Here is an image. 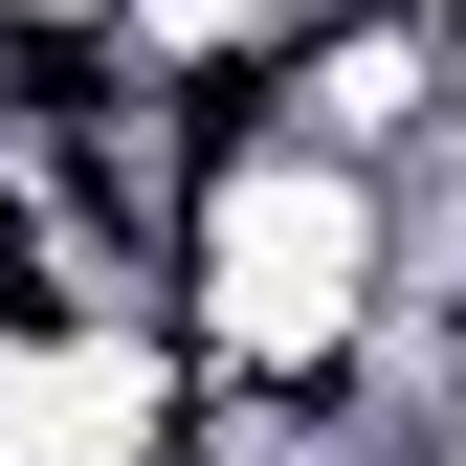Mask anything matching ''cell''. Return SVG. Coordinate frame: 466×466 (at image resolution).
Listing matches in <instances>:
<instances>
[{"label":"cell","instance_id":"7a4b0ae2","mask_svg":"<svg viewBox=\"0 0 466 466\" xmlns=\"http://www.w3.org/2000/svg\"><path fill=\"white\" fill-rule=\"evenodd\" d=\"M0 23H111V0H0Z\"/></svg>","mask_w":466,"mask_h":466},{"label":"cell","instance_id":"6da1fadb","mask_svg":"<svg viewBox=\"0 0 466 466\" xmlns=\"http://www.w3.org/2000/svg\"><path fill=\"white\" fill-rule=\"evenodd\" d=\"M267 134L356 156V178H422V156L466 134V23L444 0H311L289 67H267Z\"/></svg>","mask_w":466,"mask_h":466},{"label":"cell","instance_id":"277c9868","mask_svg":"<svg viewBox=\"0 0 466 466\" xmlns=\"http://www.w3.org/2000/svg\"><path fill=\"white\" fill-rule=\"evenodd\" d=\"M444 466H466V444H444Z\"/></svg>","mask_w":466,"mask_h":466},{"label":"cell","instance_id":"3957f363","mask_svg":"<svg viewBox=\"0 0 466 466\" xmlns=\"http://www.w3.org/2000/svg\"><path fill=\"white\" fill-rule=\"evenodd\" d=\"M444 23H466V0H444Z\"/></svg>","mask_w":466,"mask_h":466}]
</instances>
